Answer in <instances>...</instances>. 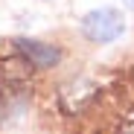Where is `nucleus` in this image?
Returning <instances> with one entry per match:
<instances>
[{"mask_svg": "<svg viewBox=\"0 0 134 134\" xmlns=\"http://www.w3.org/2000/svg\"><path fill=\"white\" fill-rule=\"evenodd\" d=\"M125 32V18L114 6H99L82 18V35L93 44H111Z\"/></svg>", "mask_w": 134, "mask_h": 134, "instance_id": "nucleus-1", "label": "nucleus"}, {"mask_svg": "<svg viewBox=\"0 0 134 134\" xmlns=\"http://www.w3.org/2000/svg\"><path fill=\"white\" fill-rule=\"evenodd\" d=\"M15 44H18V50L24 53L35 67H53V64H58V58H61V53H58L55 47H50V44H44V41L18 38Z\"/></svg>", "mask_w": 134, "mask_h": 134, "instance_id": "nucleus-2", "label": "nucleus"}, {"mask_svg": "<svg viewBox=\"0 0 134 134\" xmlns=\"http://www.w3.org/2000/svg\"><path fill=\"white\" fill-rule=\"evenodd\" d=\"M117 134H134V117H131V120H125V122L117 128Z\"/></svg>", "mask_w": 134, "mask_h": 134, "instance_id": "nucleus-3", "label": "nucleus"}, {"mask_svg": "<svg viewBox=\"0 0 134 134\" xmlns=\"http://www.w3.org/2000/svg\"><path fill=\"white\" fill-rule=\"evenodd\" d=\"M122 3H125V6H128L131 12H134V0H122Z\"/></svg>", "mask_w": 134, "mask_h": 134, "instance_id": "nucleus-4", "label": "nucleus"}]
</instances>
